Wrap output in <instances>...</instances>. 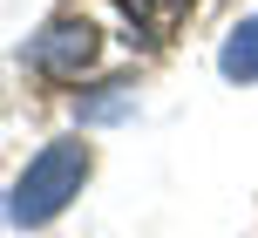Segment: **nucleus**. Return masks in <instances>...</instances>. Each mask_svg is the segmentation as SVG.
Masks as SVG:
<instances>
[{
  "label": "nucleus",
  "instance_id": "1",
  "mask_svg": "<svg viewBox=\"0 0 258 238\" xmlns=\"http://www.w3.org/2000/svg\"><path fill=\"white\" fill-rule=\"evenodd\" d=\"M89 170H95L89 136H54V143H41L34 157H27V170L14 177V191H7V218H14L21 231L54 225V218H61L68 204L82 198Z\"/></svg>",
  "mask_w": 258,
  "mask_h": 238
},
{
  "label": "nucleus",
  "instance_id": "2",
  "mask_svg": "<svg viewBox=\"0 0 258 238\" xmlns=\"http://www.w3.org/2000/svg\"><path fill=\"white\" fill-rule=\"evenodd\" d=\"M21 62L34 75H54V82H82L95 62H102V27L89 14H54L34 41L21 48Z\"/></svg>",
  "mask_w": 258,
  "mask_h": 238
},
{
  "label": "nucleus",
  "instance_id": "3",
  "mask_svg": "<svg viewBox=\"0 0 258 238\" xmlns=\"http://www.w3.org/2000/svg\"><path fill=\"white\" fill-rule=\"evenodd\" d=\"M218 75L224 82H258V14H245V21L218 41Z\"/></svg>",
  "mask_w": 258,
  "mask_h": 238
},
{
  "label": "nucleus",
  "instance_id": "4",
  "mask_svg": "<svg viewBox=\"0 0 258 238\" xmlns=\"http://www.w3.org/2000/svg\"><path fill=\"white\" fill-rule=\"evenodd\" d=\"M129 109H136V89H129V82H95V89L75 95V116L82 123H122Z\"/></svg>",
  "mask_w": 258,
  "mask_h": 238
}]
</instances>
